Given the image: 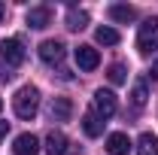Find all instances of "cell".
Masks as SVG:
<instances>
[{
    "label": "cell",
    "mask_w": 158,
    "mask_h": 155,
    "mask_svg": "<svg viewBox=\"0 0 158 155\" xmlns=\"http://www.w3.org/2000/svg\"><path fill=\"white\" fill-rule=\"evenodd\" d=\"M12 110H15L19 119H27L31 122V119L37 116V110H40V88H34V85L19 88L15 97H12Z\"/></svg>",
    "instance_id": "obj_1"
},
{
    "label": "cell",
    "mask_w": 158,
    "mask_h": 155,
    "mask_svg": "<svg viewBox=\"0 0 158 155\" xmlns=\"http://www.w3.org/2000/svg\"><path fill=\"white\" fill-rule=\"evenodd\" d=\"M137 49L143 55L155 52L158 49V19H146L140 24V34H137Z\"/></svg>",
    "instance_id": "obj_2"
},
{
    "label": "cell",
    "mask_w": 158,
    "mask_h": 155,
    "mask_svg": "<svg viewBox=\"0 0 158 155\" xmlns=\"http://www.w3.org/2000/svg\"><path fill=\"white\" fill-rule=\"evenodd\" d=\"M0 58L6 61L9 67H19L21 61H24V46H21V40L6 37L3 43H0Z\"/></svg>",
    "instance_id": "obj_3"
},
{
    "label": "cell",
    "mask_w": 158,
    "mask_h": 155,
    "mask_svg": "<svg viewBox=\"0 0 158 155\" xmlns=\"http://www.w3.org/2000/svg\"><path fill=\"white\" fill-rule=\"evenodd\" d=\"M116 107H118V100H116L113 91H106V88H98V91H94V113H98L100 119L116 116Z\"/></svg>",
    "instance_id": "obj_4"
},
{
    "label": "cell",
    "mask_w": 158,
    "mask_h": 155,
    "mask_svg": "<svg viewBox=\"0 0 158 155\" xmlns=\"http://www.w3.org/2000/svg\"><path fill=\"white\" fill-rule=\"evenodd\" d=\"M73 58H76V67H79V70H94V67L100 64V55H98L94 46H76Z\"/></svg>",
    "instance_id": "obj_5"
},
{
    "label": "cell",
    "mask_w": 158,
    "mask_h": 155,
    "mask_svg": "<svg viewBox=\"0 0 158 155\" xmlns=\"http://www.w3.org/2000/svg\"><path fill=\"white\" fill-rule=\"evenodd\" d=\"M40 58L46 61V64H61V61H64V43L46 40V43L40 46Z\"/></svg>",
    "instance_id": "obj_6"
},
{
    "label": "cell",
    "mask_w": 158,
    "mask_h": 155,
    "mask_svg": "<svg viewBox=\"0 0 158 155\" xmlns=\"http://www.w3.org/2000/svg\"><path fill=\"white\" fill-rule=\"evenodd\" d=\"M49 24H52V9H49V6H34V9H27V27L43 31V27H49Z\"/></svg>",
    "instance_id": "obj_7"
},
{
    "label": "cell",
    "mask_w": 158,
    "mask_h": 155,
    "mask_svg": "<svg viewBox=\"0 0 158 155\" xmlns=\"http://www.w3.org/2000/svg\"><path fill=\"white\" fill-rule=\"evenodd\" d=\"M12 152L15 155H40V140L34 134H19L12 143Z\"/></svg>",
    "instance_id": "obj_8"
},
{
    "label": "cell",
    "mask_w": 158,
    "mask_h": 155,
    "mask_svg": "<svg viewBox=\"0 0 158 155\" xmlns=\"http://www.w3.org/2000/svg\"><path fill=\"white\" fill-rule=\"evenodd\" d=\"M49 116H52V122H70V116H73V103H70L67 97H55L52 107H49Z\"/></svg>",
    "instance_id": "obj_9"
},
{
    "label": "cell",
    "mask_w": 158,
    "mask_h": 155,
    "mask_svg": "<svg viewBox=\"0 0 158 155\" xmlns=\"http://www.w3.org/2000/svg\"><path fill=\"white\" fill-rule=\"evenodd\" d=\"M128 149H131V140H128V134H110L106 137V152L110 155H128Z\"/></svg>",
    "instance_id": "obj_10"
},
{
    "label": "cell",
    "mask_w": 158,
    "mask_h": 155,
    "mask_svg": "<svg viewBox=\"0 0 158 155\" xmlns=\"http://www.w3.org/2000/svg\"><path fill=\"white\" fill-rule=\"evenodd\" d=\"M46 149H49V155H67L70 152V143H67V137L61 131H52L46 137Z\"/></svg>",
    "instance_id": "obj_11"
},
{
    "label": "cell",
    "mask_w": 158,
    "mask_h": 155,
    "mask_svg": "<svg viewBox=\"0 0 158 155\" xmlns=\"http://www.w3.org/2000/svg\"><path fill=\"white\" fill-rule=\"evenodd\" d=\"M110 19L118 21V24H128V21L137 19V9L128 6V3H116V6H110Z\"/></svg>",
    "instance_id": "obj_12"
},
{
    "label": "cell",
    "mask_w": 158,
    "mask_h": 155,
    "mask_svg": "<svg viewBox=\"0 0 158 155\" xmlns=\"http://www.w3.org/2000/svg\"><path fill=\"white\" fill-rule=\"evenodd\" d=\"M82 131L88 137H100L103 134V119H100L98 113H85V116H82Z\"/></svg>",
    "instance_id": "obj_13"
},
{
    "label": "cell",
    "mask_w": 158,
    "mask_h": 155,
    "mask_svg": "<svg viewBox=\"0 0 158 155\" xmlns=\"http://www.w3.org/2000/svg\"><path fill=\"white\" fill-rule=\"evenodd\" d=\"M137 155H158V137L155 134H140L137 140Z\"/></svg>",
    "instance_id": "obj_14"
},
{
    "label": "cell",
    "mask_w": 158,
    "mask_h": 155,
    "mask_svg": "<svg viewBox=\"0 0 158 155\" xmlns=\"http://www.w3.org/2000/svg\"><path fill=\"white\" fill-rule=\"evenodd\" d=\"M85 24H88V12L85 9H70L67 12V27L70 31H82Z\"/></svg>",
    "instance_id": "obj_15"
},
{
    "label": "cell",
    "mask_w": 158,
    "mask_h": 155,
    "mask_svg": "<svg viewBox=\"0 0 158 155\" xmlns=\"http://www.w3.org/2000/svg\"><path fill=\"white\" fill-rule=\"evenodd\" d=\"M94 37H98L100 46H116V43H118V31L103 24V27H98V31H94Z\"/></svg>",
    "instance_id": "obj_16"
},
{
    "label": "cell",
    "mask_w": 158,
    "mask_h": 155,
    "mask_svg": "<svg viewBox=\"0 0 158 155\" xmlns=\"http://www.w3.org/2000/svg\"><path fill=\"white\" fill-rule=\"evenodd\" d=\"M146 97H149V91H146V82H143V79H137V82H134V88H131V103H134V107H146Z\"/></svg>",
    "instance_id": "obj_17"
},
{
    "label": "cell",
    "mask_w": 158,
    "mask_h": 155,
    "mask_svg": "<svg viewBox=\"0 0 158 155\" xmlns=\"http://www.w3.org/2000/svg\"><path fill=\"white\" fill-rule=\"evenodd\" d=\"M106 79H110V82H113V85H122V82H125V67H122V64H113V67H110V73H106Z\"/></svg>",
    "instance_id": "obj_18"
},
{
    "label": "cell",
    "mask_w": 158,
    "mask_h": 155,
    "mask_svg": "<svg viewBox=\"0 0 158 155\" xmlns=\"http://www.w3.org/2000/svg\"><path fill=\"white\" fill-rule=\"evenodd\" d=\"M6 131H9V122H3V119H0V140L6 137Z\"/></svg>",
    "instance_id": "obj_19"
},
{
    "label": "cell",
    "mask_w": 158,
    "mask_h": 155,
    "mask_svg": "<svg viewBox=\"0 0 158 155\" xmlns=\"http://www.w3.org/2000/svg\"><path fill=\"white\" fill-rule=\"evenodd\" d=\"M149 76L158 79V61H152V67H149Z\"/></svg>",
    "instance_id": "obj_20"
},
{
    "label": "cell",
    "mask_w": 158,
    "mask_h": 155,
    "mask_svg": "<svg viewBox=\"0 0 158 155\" xmlns=\"http://www.w3.org/2000/svg\"><path fill=\"white\" fill-rule=\"evenodd\" d=\"M6 19V6H3V3H0V21Z\"/></svg>",
    "instance_id": "obj_21"
},
{
    "label": "cell",
    "mask_w": 158,
    "mask_h": 155,
    "mask_svg": "<svg viewBox=\"0 0 158 155\" xmlns=\"http://www.w3.org/2000/svg\"><path fill=\"white\" fill-rule=\"evenodd\" d=\"M0 110H3V97H0Z\"/></svg>",
    "instance_id": "obj_22"
}]
</instances>
